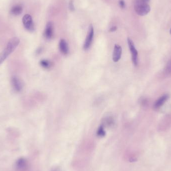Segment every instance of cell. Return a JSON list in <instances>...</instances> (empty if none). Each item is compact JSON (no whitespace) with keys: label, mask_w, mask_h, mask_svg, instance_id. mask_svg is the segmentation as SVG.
<instances>
[{"label":"cell","mask_w":171,"mask_h":171,"mask_svg":"<svg viewBox=\"0 0 171 171\" xmlns=\"http://www.w3.org/2000/svg\"><path fill=\"white\" fill-rule=\"evenodd\" d=\"M60 50L61 53L64 55H67L69 53L68 45L67 44L66 40L61 39L59 43Z\"/></svg>","instance_id":"8fae6325"},{"label":"cell","mask_w":171,"mask_h":171,"mask_svg":"<svg viewBox=\"0 0 171 171\" xmlns=\"http://www.w3.org/2000/svg\"><path fill=\"white\" fill-rule=\"evenodd\" d=\"M134 9L137 14L141 16L148 14L151 10L150 6L148 3L138 0L135 1Z\"/></svg>","instance_id":"7a4b0ae2"},{"label":"cell","mask_w":171,"mask_h":171,"mask_svg":"<svg viewBox=\"0 0 171 171\" xmlns=\"http://www.w3.org/2000/svg\"><path fill=\"white\" fill-rule=\"evenodd\" d=\"M94 35V28H93L92 25H90L89 26L88 32L86 39L85 40V43H84V48L85 50H87L90 48V47L93 41Z\"/></svg>","instance_id":"5b68a950"},{"label":"cell","mask_w":171,"mask_h":171,"mask_svg":"<svg viewBox=\"0 0 171 171\" xmlns=\"http://www.w3.org/2000/svg\"><path fill=\"white\" fill-rule=\"evenodd\" d=\"M106 132L104 130V128L103 125L99 127L97 132V135L99 137H104L105 136Z\"/></svg>","instance_id":"4fadbf2b"},{"label":"cell","mask_w":171,"mask_h":171,"mask_svg":"<svg viewBox=\"0 0 171 171\" xmlns=\"http://www.w3.org/2000/svg\"><path fill=\"white\" fill-rule=\"evenodd\" d=\"M117 27L116 26H114V27H112V28H111V29H110V31L112 32H115V31L117 30Z\"/></svg>","instance_id":"ac0fdd59"},{"label":"cell","mask_w":171,"mask_h":171,"mask_svg":"<svg viewBox=\"0 0 171 171\" xmlns=\"http://www.w3.org/2000/svg\"><path fill=\"white\" fill-rule=\"evenodd\" d=\"M20 43V40L18 37H14L9 40L5 48L0 53V65L2 64L9 56L15 50Z\"/></svg>","instance_id":"6da1fadb"},{"label":"cell","mask_w":171,"mask_h":171,"mask_svg":"<svg viewBox=\"0 0 171 171\" xmlns=\"http://www.w3.org/2000/svg\"><path fill=\"white\" fill-rule=\"evenodd\" d=\"M138 1H141L145 2H147L148 3L149 2L150 0H138Z\"/></svg>","instance_id":"d6986e66"},{"label":"cell","mask_w":171,"mask_h":171,"mask_svg":"<svg viewBox=\"0 0 171 171\" xmlns=\"http://www.w3.org/2000/svg\"><path fill=\"white\" fill-rule=\"evenodd\" d=\"M170 33H171V30H170Z\"/></svg>","instance_id":"44dd1931"},{"label":"cell","mask_w":171,"mask_h":171,"mask_svg":"<svg viewBox=\"0 0 171 171\" xmlns=\"http://www.w3.org/2000/svg\"><path fill=\"white\" fill-rule=\"evenodd\" d=\"M119 5L121 9H124L126 7L125 2L123 0H120L119 1Z\"/></svg>","instance_id":"e0dca14e"},{"label":"cell","mask_w":171,"mask_h":171,"mask_svg":"<svg viewBox=\"0 0 171 171\" xmlns=\"http://www.w3.org/2000/svg\"><path fill=\"white\" fill-rule=\"evenodd\" d=\"M22 22L25 28L27 31L30 32H33L35 31V25L34 23L32 17L30 15H25L22 18Z\"/></svg>","instance_id":"3957f363"},{"label":"cell","mask_w":171,"mask_h":171,"mask_svg":"<svg viewBox=\"0 0 171 171\" xmlns=\"http://www.w3.org/2000/svg\"><path fill=\"white\" fill-rule=\"evenodd\" d=\"M58 171V170H54V171Z\"/></svg>","instance_id":"ffe728a7"},{"label":"cell","mask_w":171,"mask_h":171,"mask_svg":"<svg viewBox=\"0 0 171 171\" xmlns=\"http://www.w3.org/2000/svg\"><path fill=\"white\" fill-rule=\"evenodd\" d=\"M40 65L42 67L46 69L49 68L51 66L50 62H49V61L46 60H43L41 61Z\"/></svg>","instance_id":"5bb4252c"},{"label":"cell","mask_w":171,"mask_h":171,"mask_svg":"<svg viewBox=\"0 0 171 171\" xmlns=\"http://www.w3.org/2000/svg\"><path fill=\"white\" fill-rule=\"evenodd\" d=\"M122 53V49L120 45H115L114 49L113 54V60L114 62H118L121 59V55Z\"/></svg>","instance_id":"9c48e42d"},{"label":"cell","mask_w":171,"mask_h":171,"mask_svg":"<svg viewBox=\"0 0 171 171\" xmlns=\"http://www.w3.org/2000/svg\"><path fill=\"white\" fill-rule=\"evenodd\" d=\"M16 170L17 171H26L28 168V163L23 157L17 160L15 163Z\"/></svg>","instance_id":"8992f818"},{"label":"cell","mask_w":171,"mask_h":171,"mask_svg":"<svg viewBox=\"0 0 171 171\" xmlns=\"http://www.w3.org/2000/svg\"><path fill=\"white\" fill-rule=\"evenodd\" d=\"M11 82H12V86L16 91H21L22 89H23V86L22 82L20 79L17 77V76H15L12 77Z\"/></svg>","instance_id":"ba28073f"},{"label":"cell","mask_w":171,"mask_h":171,"mask_svg":"<svg viewBox=\"0 0 171 171\" xmlns=\"http://www.w3.org/2000/svg\"><path fill=\"white\" fill-rule=\"evenodd\" d=\"M69 9L71 11H75V7L74 5L73 2L72 1L69 2Z\"/></svg>","instance_id":"2e32d148"},{"label":"cell","mask_w":171,"mask_h":171,"mask_svg":"<svg viewBox=\"0 0 171 171\" xmlns=\"http://www.w3.org/2000/svg\"><path fill=\"white\" fill-rule=\"evenodd\" d=\"M165 72L167 74H171V59L168 62L165 68Z\"/></svg>","instance_id":"9a60e30c"},{"label":"cell","mask_w":171,"mask_h":171,"mask_svg":"<svg viewBox=\"0 0 171 171\" xmlns=\"http://www.w3.org/2000/svg\"><path fill=\"white\" fill-rule=\"evenodd\" d=\"M128 43L129 45L130 51L131 53L133 63L135 66H137L138 64V52L135 48L134 43L131 39H130V38L128 39Z\"/></svg>","instance_id":"277c9868"},{"label":"cell","mask_w":171,"mask_h":171,"mask_svg":"<svg viewBox=\"0 0 171 171\" xmlns=\"http://www.w3.org/2000/svg\"><path fill=\"white\" fill-rule=\"evenodd\" d=\"M54 33V26L52 22H49L47 24L45 31H44V36L45 38L48 40H50L52 38Z\"/></svg>","instance_id":"52a82bcc"},{"label":"cell","mask_w":171,"mask_h":171,"mask_svg":"<svg viewBox=\"0 0 171 171\" xmlns=\"http://www.w3.org/2000/svg\"><path fill=\"white\" fill-rule=\"evenodd\" d=\"M169 98V96L168 95H165L161 97L159 99L156 101L154 105V108L155 109H157L160 107H162L163 105L166 102Z\"/></svg>","instance_id":"30bf717a"},{"label":"cell","mask_w":171,"mask_h":171,"mask_svg":"<svg viewBox=\"0 0 171 171\" xmlns=\"http://www.w3.org/2000/svg\"><path fill=\"white\" fill-rule=\"evenodd\" d=\"M23 11V8L21 5H16L11 8L10 14L13 16H19L22 14Z\"/></svg>","instance_id":"7c38bea8"}]
</instances>
